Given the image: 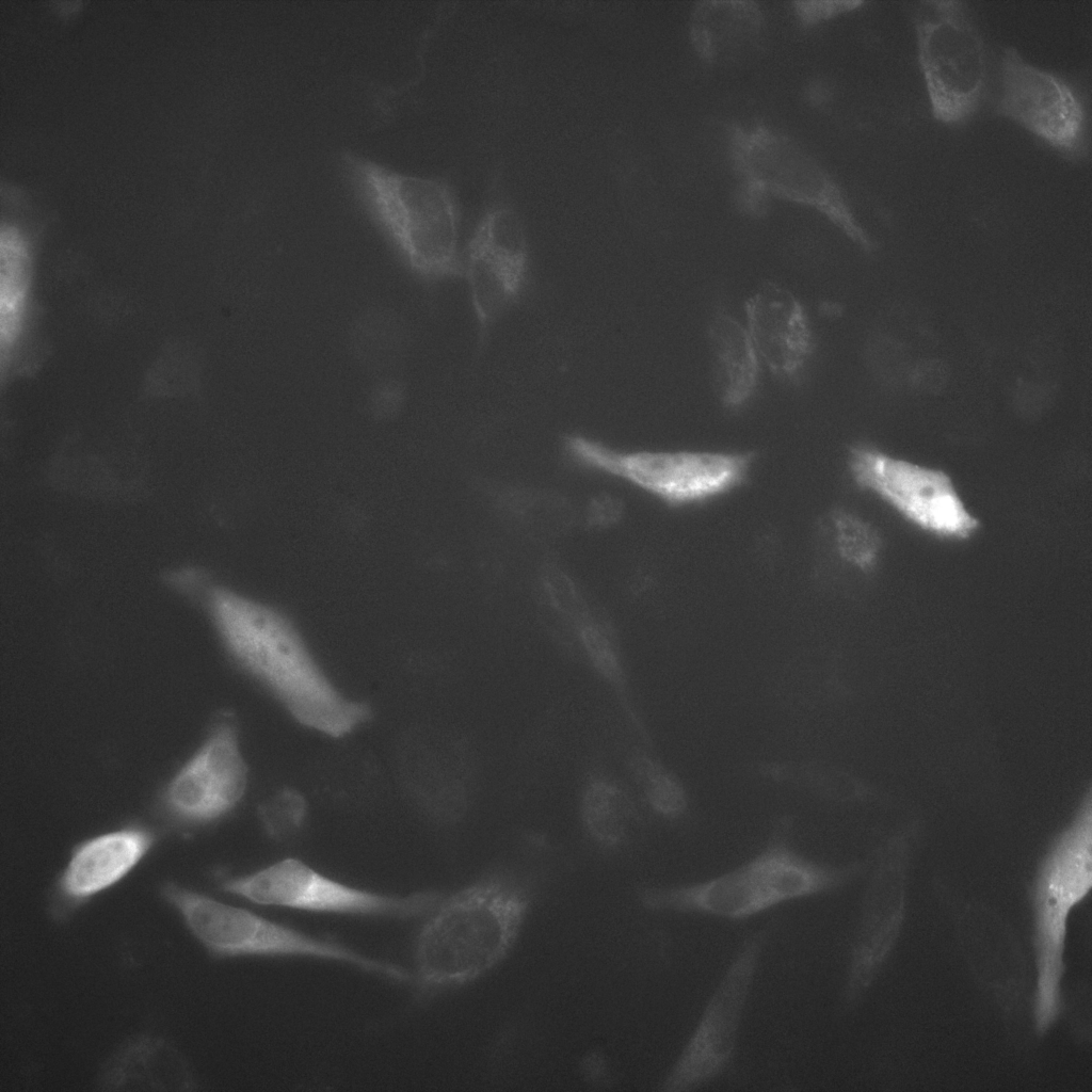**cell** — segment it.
I'll use <instances>...</instances> for the list:
<instances>
[{"mask_svg":"<svg viewBox=\"0 0 1092 1092\" xmlns=\"http://www.w3.org/2000/svg\"><path fill=\"white\" fill-rule=\"evenodd\" d=\"M204 596L229 655L298 722L340 737L369 718L366 704L347 698L331 684L279 610L220 585H206Z\"/></svg>","mask_w":1092,"mask_h":1092,"instance_id":"6da1fadb","label":"cell"},{"mask_svg":"<svg viewBox=\"0 0 1092 1092\" xmlns=\"http://www.w3.org/2000/svg\"><path fill=\"white\" fill-rule=\"evenodd\" d=\"M532 903L530 887L507 872L445 895L415 941L416 987L438 993L479 980L512 951Z\"/></svg>","mask_w":1092,"mask_h":1092,"instance_id":"7a4b0ae2","label":"cell"},{"mask_svg":"<svg viewBox=\"0 0 1092 1092\" xmlns=\"http://www.w3.org/2000/svg\"><path fill=\"white\" fill-rule=\"evenodd\" d=\"M793 819L780 817L764 846L736 867L712 878L638 892L652 912L696 914L740 921L783 904L834 893L861 871L807 857L792 842Z\"/></svg>","mask_w":1092,"mask_h":1092,"instance_id":"3957f363","label":"cell"},{"mask_svg":"<svg viewBox=\"0 0 1092 1092\" xmlns=\"http://www.w3.org/2000/svg\"><path fill=\"white\" fill-rule=\"evenodd\" d=\"M341 162L363 200L415 270L433 278L465 276L457 251L459 207L445 180L398 172L348 151Z\"/></svg>","mask_w":1092,"mask_h":1092,"instance_id":"277c9868","label":"cell"},{"mask_svg":"<svg viewBox=\"0 0 1092 1092\" xmlns=\"http://www.w3.org/2000/svg\"><path fill=\"white\" fill-rule=\"evenodd\" d=\"M727 138L739 202L748 212L761 213L771 199L802 206L821 214L864 250L872 248L842 189L804 145L764 124L734 125Z\"/></svg>","mask_w":1092,"mask_h":1092,"instance_id":"5b68a950","label":"cell"},{"mask_svg":"<svg viewBox=\"0 0 1092 1092\" xmlns=\"http://www.w3.org/2000/svg\"><path fill=\"white\" fill-rule=\"evenodd\" d=\"M161 897L180 913L191 933L214 956L307 957L349 964L360 970L415 986V974L332 940L312 936L252 911L166 882Z\"/></svg>","mask_w":1092,"mask_h":1092,"instance_id":"8992f818","label":"cell"},{"mask_svg":"<svg viewBox=\"0 0 1092 1092\" xmlns=\"http://www.w3.org/2000/svg\"><path fill=\"white\" fill-rule=\"evenodd\" d=\"M1092 886L1091 804L1081 813L1043 862L1035 879L1032 901L1034 912V950L1037 985L1034 1023L1044 1034L1062 1010L1061 979L1071 911Z\"/></svg>","mask_w":1092,"mask_h":1092,"instance_id":"52a82bcc","label":"cell"},{"mask_svg":"<svg viewBox=\"0 0 1092 1092\" xmlns=\"http://www.w3.org/2000/svg\"><path fill=\"white\" fill-rule=\"evenodd\" d=\"M917 59L932 116L963 125L978 110L987 80L983 37L965 2L927 0L912 14Z\"/></svg>","mask_w":1092,"mask_h":1092,"instance_id":"ba28073f","label":"cell"},{"mask_svg":"<svg viewBox=\"0 0 1092 1092\" xmlns=\"http://www.w3.org/2000/svg\"><path fill=\"white\" fill-rule=\"evenodd\" d=\"M854 483L919 531L945 542H965L981 521L945 470L857 444L848 452Z\"/></svg>","mask_w":1092,"mask_h":1092,"instance_id":"9c48e42d","label":"cell"},{"mask_svg":"<svg viewBox=\"0 0 1092 1092\" xmlns=\"http://www.w3.org/2000/svg\"><path fill=\"white\" fill-rule=\"evenodd\" d=\"M769 934L770 928L764 927L741 942L676 1060L662 1079L660 1090H697L719 1079L729 1070Z\"/></svg>","mask_w":1092,"mask_h":1092,"instance_id":"30bf717a","label":"cell"},{"mask_svg":"<svg viewBox=\"0 0 1092 1092\" xmlns=\"http://www.w3.org/2000/svg\"><path fill=\"white\" fill-rule=\"evenodd\" d=\"M220 885L226 893L261 905L400 919L427 917L446 895L438 890L408 895L370 892L328 878L296 858L225 878Z\"/></svg>","mask_w":1092,"mask_h":1092,"instance_id":"8fae6325","label":"cell"},{"mask_svg":"<svg viewBox=\"0 0 1092 1092\" xmlns=\"http://www.w3.org/2000/svg\"><path fill=\"white\" fill-rule=\"evenodd\" d=\"M564 445L576 460L624 477L674 505L730 492L745 481L754 460L752 452L621 453L577 435L566 436Z\"/></svg>","mask_w":1092,"mask_h":1092,"instance_id":"7c38bea8","label":"cell"},{"mask_svg":"<svg viewBox=\"0 0 1092 1092\" xmlns=\"http://www.w3.org/2000/svg\"><path fill=\"white\" fill-rule=\"evenodd\" d=\"M995 113L1077 161L1089 152L1088 116L1081 97L1064 78L1028 63L1015 47L1003 50Z\"/></svg>","mask_w":1092,"mask_h":1092,"instance_id":"4fadbf2b","label":"cell"},{"mask_svg":"<svg viewBox=\"0 0 1092 1092\" xmlns=\"http://www.w3.org/2000/svg\"><path fill=\"white\" fill-rule=\"evenodd\" d=\"M464 264L473 310L485 330L519 298L528 276L526 234L512 208L498 206L485 212L469 240Z\"/></svg>","mask_w":1092,"mask_h":1092,"instance_id":"5bb4252c","label":"cell"},{"mask_svg":"<svg viewBox=\"0 0 1092 1092\" xmlns=\"http://www.w3.org/2000/svg\"><path fill=\"white\" fill-rule=\"evenodd\" d=\"M246 782L247 769L236 727L229 720H223L173 777L164 792V807L179 821L209 822L239 802Z\"/></svg>","mask_w":1092,"mask_h":1092,"instance_id":"9a60e30c","label":"cell"},{"mask_svg":"<svg viewBox=\"0 0 1092 1092\" xmlns=\"http://www.w3.org/2000/svg\"><path fill=\"white\" fill-rule=\"evenodd\" d=\"M745 317L759 359L780 379H799L813 353L814 339L796 295L778 284L765 283L745 302Z\"/></svg>","mask_w":1092,"mask_h":1092,"instance_id":"2e32d148","label":"cell"},{"mask_svg":"<svg viewBox=\"0 0 1092 1092\" xmlns=\"http://www.w3.org/2000/svg\"><path fill=\"white\" fill-rule=\"evenodd\" d=\"M905 895L902 880L892 882L881 872L867 886L844 985L846 1008L861 1000L888 956L903 920Z\"/></svg>","mask_w":1092,"mask_h":1092,"instance_id":"e0dca14e","label":"cell"},{"mask_svg":"<svg viewBox=\"0 0 1092 1092\" xmlns=\"http://www.w3.org/2000/svg\"><path fill=\"white\" fill-rule=\"evenodd\" d=\"M99 1085L108 1091L184 1092L196 1088V1079L189 1060L173 1043L140 1035L106 1061Z\"/></svg>","mask_w":1092,"mask_h":1092,"instance_id":"ac0fdd59","label":"cell"},{"mask_svg":"<svg viewBox=\"0 0 1092 1092\" xmlns=\"http://www.w3.org/2000/svg\"><path fill=\"white\" fill-rule=\"evenodd\" d=\"M151 835L136 828L107 833L80 845L59 883V896L79 903L123 879L146 854Z\"/></svg>","mask_w":1092,"mask_h":1092,"instance_id":"d6986e66","label":"cell"},{"mask_svg":"<svg viewBox=\"0 0 1092 1092\" xmlns=\"http://www.w3.org/2000/svg\"><path fill=\"white\" fill-rule=\"evenodd\" d=\"M764 23V12L756 2L703 1L691 12L688 32L700 58L707 62H725L756 43Z\"/></svg>","mask_w":1092,"mask_h":1092,"instance_id":"ffe728a7","label":"cell"},{"mask_svg":"<svg viewBox=\"0 0 1092 1092\" xmlns=\"http://www.w3.org/2000/svg\"><path fill=\"white\" fill-rule=\"evenodd\" d=\"M708 340L718 397L726 408H739L753 396L759 375L760 359L746 327L719 312L710 321Z\"/></svg>","mask_w":1092,"mask_h":1092,"instance_id":"44dd1931","label":"cell"},{"mask_svg":"<svg viewBox=\"0 0 1092 1092\" xmlns=\"http://www.w3.org/2000/svg\"><path fill=\"white\" fill-rule=\"evenodd\" d=\"M0 348L2 368L21 336L32 273V257L25 234L3 224L0 231Z\"/></svg>","mask_w":1092,"mask_h":1092,"instance_id":"7402d4cb","label":"cell"},{"mask_svg":"<svg viewBox=\"0 0 1092 1092\" xmlns=\"http://www.w3.org/2000/svg\"><path fill=\"white\" fill-rule=\"evenodd\" d=\"M580 813L589 835L599 845L614 848L628 837L639 820L637 805L620 784L605 777L591 780L585 786Z\"/></svg>","mask_w":1092,"mask_h":1092,"instance_id":"603a6c76","label":"cell"},{"mask_svg":"<svg viewBox=\"0 0 1092 1092\" xmlns=\"http://www.w3.org/2000/svg\"><path fill=\"white\" fill-rule=\"evenodd\" d=\"M630 771L649 809L661 819L678 823L690 814V797L684 782L654 756H631Z\"/></svg>","mask_w":1092,"mask_h":1092,"instance_id":"cb8c5ba5","label":"cell"},{"mask_svg":"<svg viewBox=\"0 0 1092 1092\" xmlns=\"http://www.w3.org/2000/svg\"><path fill=\"white\" fill-rule=\"evenodd\" d=\"M831 525L835 549L841 560L861 572L872 571L882 550V539L877 528L846 510L834 511Z\"/></svg>","mask_w":1092,"mask_h":1092,"instance_id":"d4e9b609","label":"cell"},{"mask_svg":"<svg viewBox=\"0 0 1092 1092\" xmlns=\"http://www.w3.org/2000/svg\"><path fill=\"white\" fill-rule=\"evenodd\" d=\"M580 643L596 672L628 702V682L619 652L609 633L599 625L585 621L579 625Z\"/></svg>","mask_w":1092,"mask_h":1092,"instance_id":"484cf974","label":"cell"},{"mask_svg":"<svg viewBox=\"0 0 1092 1092\" xmlns=\"http://www.w3.org/2000/svg\"><path fill=\"white\" fill-rule=\"evenodd\" d=\"M304 799L293 790H284L273 797L262 809L263 822L270 834L280 837L299 826L305 816Z\"/></svg>","mask_w":1092,"mask_h":1092,"instance_id":"4316f807","label":"cell"},{"mask_svg":"<svg viewBox=\"0 0 1092 1092\" xmlns=\"http://www.w3.org/2000/svg\"><path fill=\"white\" fill-rule=\"evenodd\" d=\"M864 2L862 1H806L798 2L796 7L797 16L805 25H813L821 20L836 17L842 13L853 11Z\"/></svg>","mask_w":1092,"mask_h":1092,"instance_id":"83f0119b","label":"cell"},{"mask_svg":"<svg viewBox=\"0 0 1092 1092\" xmlns=\"http://www.w3.org/2000/svg\"><path fill=\"white\" fill-rule=\"evenodd\" d=\"M622 514L621 502L611 495H600L589 504L588 519L594 526L607 527L614 524Z\"/></svg>","mask_w":1092,"mask_h":1092,"instance_id":"f1b7e54d","label":"cell"}]
</instances>
